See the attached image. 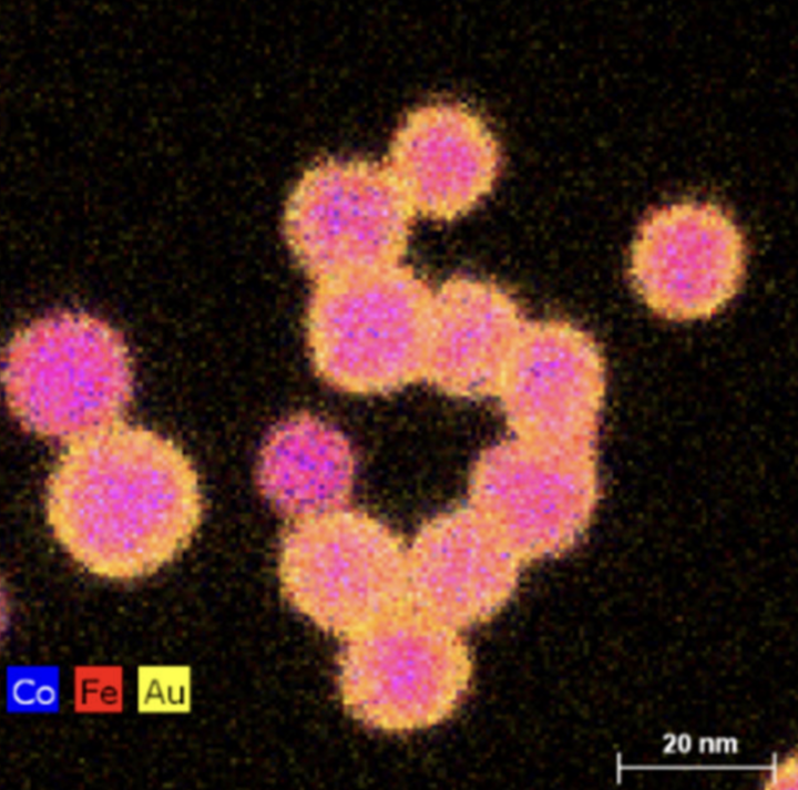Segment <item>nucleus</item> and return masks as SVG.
<instances>
[{
	"label": "nucleus",
	"instance_id": "obj_1",
	"mask_svg": "<svg viewBox=\"0 0 798 790\" xmlns=\"http://www.w3.org/2000/svg\"><path fill=\"white\" fill-rule=\"evenodd\" d=\"M45 512L75 563L99 577L131 581L156 573L190 545L203 495L180 445L117 422L69 443L49 474Z\"/></svg>",
	"mask_w": 798,
	"mask_h": 790
},
{
	"label": "nucleus",
	"instance_id": "obj_2",
	"mask_svg": "<svg viewBox=\"0 0 798 790\" xmlns=\"http://www.w3.org/2000/svg\"><path fill=\"white\" fill-rule=\"evenodd\" d=\"M2 381L22 429L69 443L121 422L134 387L122 334L80 311L53 312L20 328L4 350Z\"/></svg>",
	"mask_w": 798,
	"mask_h": 790
},
{
	"label": "nucleus",
	"instance_id": "obj_3",
	"mask_svg": "<svg viewBox=\"0 0 798 790\" xmlns=\"http://www.w3.org/2000/svg\"><path fill=\"white\" fill-rule=\"evenodd\" d=\"M432 290L402 264L315 284L305 331L317 376L356 396L423 380Z\"/></svg>",
	"mask_w": 798,
	"mask_h": 790
},
{
	"label": "nucleus",
	"instance_id": "obj_4",
	"mask_svg": "<svg viewBox=\"0 0 798 790\" xmlns=\"http://www.w3.org/2000/svg\"><path fill=\"white\" fill-rule=\"evenodd\" d=\"M344 639L338 696L365 727L424 730L451 718L467 698L474 671L468 643L410 603Z\"/></svg>",
	"mask_w": 798,
	"mask_h": 790
},
{
	"label": "nucleus",
	"instance_id": "obj_5",
	"mask_svg": "<svg viewBox=\"0 0 798 790\" xmlns=\"http://www.w3.org/2000/svg\"><path fill=\"white\" fill-rule=\"evenodd\" d=\"M407 546L359 510L295 520L279 544L280 591L316 627L346 638L409 604Z\"/></svg>",
	"mask_w": 798,
	"mask_h": 790
},
{
	"label": "nucleus",
	"instance_id": "obj_6",
	"mask_svg": "<svg viewBox=\"0 0 798 790\" xmlns=\"http://www.w3.org/2000/svg\"><path fill=\"white\" fill-rule=\"evenodd\" d=\"M415 217L386 166L329 158L294 185L283 232L300 269L318 284L401 264Z\"/></svg>",
	"mask_w": 798,
	"mask_h": 790
},
{
	"label": "nucleus",
	"instance_id": "obj_7",
	"mask_svg": "<svg viewBox=\"0 0 798 790\" xmlns=\"http://www.w3.org/2000/svg\"><path fill=\"white\" fill-rule=\"evenodd\" d=\"M595 450L514 437L499 441L472 468L468 505L523 564L561 553L583 535L596 511Z\"/></svg>",
	"mask_w": 798,
	"mask_h": 790
},
{
	"label": "nucleus",
	"instance_id": "obj_8",
	"mask_svg": "<svg viewBox=\"0 0 798 790\" xmlns=\"http://www.w3.org/2000/svg\"><path fill=\"white\" fill-rule=\"evenodd\" d=\"M747 246L734 217L708 201L653 209L630 248L628 277L642 302L677 322L708 319L738 294Z\"/></svg>",
	"mask_w": 798,
	"mask_h": 790
},
{
	"label": "nucleus",
	"instance_id": "obj_9",
	"mask_svg": "<svg viewBox=\"0 0 798 790\" xmlns=\"http://www.w3.org/2000/svg\"><path fill=\"white\" fill-rule=\"evenodd\" d=\"M606 394L601 346L565 319L528 321L495 393L511 437L596 449Z\"/></svg>",
	"mask_w": 798,
	"mask_h": 790
},
{
	"label": "nucleus",
	"instance_id": "obj_10",
	"mask_svg": "<svg viewBox=\"0 0 798 790\" xmlns=\"http://www.w3.org/2000/svg\"><path fill=\"white\" fill-rule=\"evenodd\" d=\"M523 562L469 505L424 522L407 546L411 606L459 632L490 622L512 598Z\"/></svg>",
	"mask_w": 798,
	"mask_h": 790
},
{
	"label": "nucleus",
	"instance_id": "obj_11",
	"mask_svg": "<svg viewBox=\"0 0 798 790\" xmlns=\"http://www.w3.org/2000/svg\"><path fill=\"white\" fill-rule=\"evenodd\" d=\"M500 166L493 131L460 102L408 112L392 135L386 165L416 216L434 222L470 213L493 188Z\"/></svg>",
	"mask_w": 798,
	"mask_h": 790
},
{
	"label": "nucleus",
	"instance_id": "obj_12",
	"mask_svg": "<svg viewBox=\"0 0 798 790\" xmlns=\"http://www.w3.org/2000/svg\"><path fill=\"white\" fill-rule=\"evenodd\" d=\"M528 321L501 286L446 279L432 290L423 380L450 397L495 396Z\"/></svg>",
	"mask_w": 798,
	"mask_h": 790
},
{
	"label": "nucleus",
	"instance_id": "obj_13",
	"mask_svg": "<svg viewBox=\"0 0 798 790\" xmlns=\"http://www.w3.org/2000/svg\"><path fill=\"white\" fill-rule=\"evenodd\" d=\"M355 474V454L346 435L307 412L275 424L257 461L260 493L291 521L344 507Z\"/></svg>",
	"mask_w": 798,
	"mask_h": 790
}]
</instances>
